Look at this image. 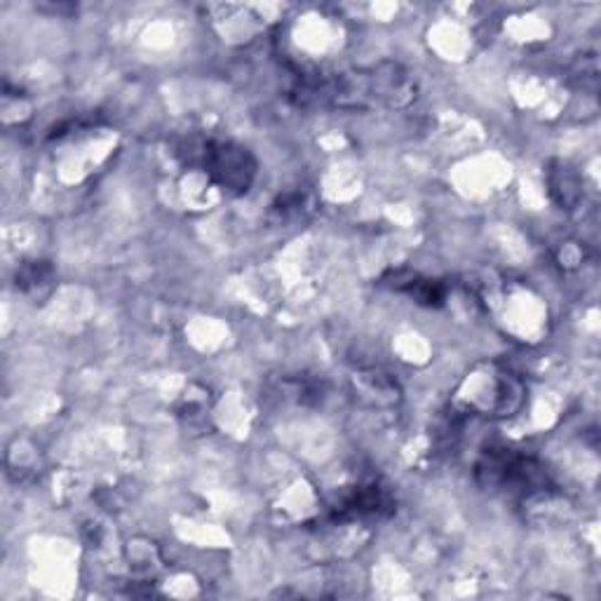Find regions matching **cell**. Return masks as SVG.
Masks as SVG:
<instances>
[{
	"label": "cell",
	"mask_w": 601,
	"mask_h": 601,
	"mask_svg": "<svg viewBox=\"0 0 601 601\" xmlns=\"http://www.w3.org/2000/svg\"><path fill=\"white\" fill-rule=\"evenodd\" d=\"M189 162L203 168L214 184L230 195L247 193L257 176V160L233 141H200L195 151H189Z\"/></svg>",
	"instance_id": "6da1fadb"
},
{
	"label": "cell",
	"mask_w": 601,
	"mask_h": 601,
	"mask_svg": "<svg viewBox=\"0 0 601 601\" xmlns=\"http://www.w3.org/2000/svg\"><path fill=\"white\" fill-rule=\"evenodd\" d=\"M395 513V501L386 486L367 482L355 486L351 494L339 498L332 507V519L339 524L364 522V519H384Z\"/></svg>",
	"instance_id": "3957f363"
},
{
	"label": "cell",
	"mask_w": 601,
	"mask_h": 601,
	"mask_svg": "<svg viewBox=\"0 0 601 601\" xmlns=\"http://www.w3.org/2000/svg\"><path fill=\"white\" fill-rule=\"evenodd\" d=\"M52 280V268L45 264V261H33V264H26L20 276H17V285H20L22 289H31V287H41L45 282Z\"/></svg>",
	"instance_id": "8992f818"
},
{
	"label": "cell",
	"mask_w": 601,
	"mask_h": 601,
	"mask_svg": "<svg viewBox=\"0 0 601 601\" xmlns=\"http://www.w3.org/2000/svg\"><path fill=\"white\" fill-rule=\"evenodd\" d=\"M477 480L489 489H505L507 494L532 496L550 489V477L540 463L513 451H489L477 463Z\"/></svg>",
	"instance_id": "7a4b0ae2"
},
{
	"label": "cell",
	"mask_w": 601,
	"mask_h": 601,
	"mask_svg": "<svg viewBox=\"0 0 601 601\" xmlns=\"http://www.w3.org/2000/svg\"><path fill=\"white\" fill-rule=\"evenodd\" d=\"M550 193L557 200L561 207H576L580 200V181L576 176V172L567 165H557V170H550Z\"/></svg>",
	"instance_id": "5b68a950"
},
{
	"label": "cell",
	"mask_w": 601,
	"mask_h": 601,
	"mask_svg": "<svg viewBox=\"0 0 601 601\" xmlns=\"http://www.w3.org/2000/svg\"><path fill=\"white\" fill-rule=\"evenodd\" d=\"M393 289L405 291V294H409L416 303L428 305V308L442 305L447 297V291L440 282L416 276V272H395Z\"/></svg>",
	"instance_id": "277c9868"
}]
</instances>
